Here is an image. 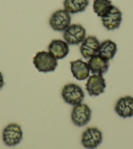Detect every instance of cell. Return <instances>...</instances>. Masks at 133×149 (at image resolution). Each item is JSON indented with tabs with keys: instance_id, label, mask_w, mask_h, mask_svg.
Listing matches in <instances>:
<instances>
[{
	"instance_id": "obj_1",
	"label": "cell",
	"mask_w": 133,
	"mask_h": 149,
	"mask_svg": "<svg viewBox=\"0 0 133 149\" xmlns=\"http://www.w3.org/2000/svg\"><path fill=\"white\" fill-rule=\"evenodd\" d=\"M33 63L37 70L41 73L53 72L57 67V60L49 52L39 51L33 57Z\"/></svg>"
},
{
	"instance_id": "obj_2",
	"label": "cell",
	"mask_w": 133,
	"mask_h": 149,
	"mask_svg": "<svg viewBox=\"0 0 133 149\" xmlns=\"http://www.w3.org/2000/svg\"><path fill=\"white\" fill-rule=\"evenodd\" d=\"M62 96L66 103L75 106L82 103L84 100L85 94L83 89L78 84L69 83L63 86Z\"/></svg>"
},
{
	"instance_id": "obj_3",
	"label": "cell",
	"mask_w": 133,
	"mask_h": 149,
	"mask_svg": "<svg viewBox=\"0 0 133 149\" xmlns=\"http://www.w3.org/2000/svg\"><path fill=\"white\" fill-rule=\"evenodd\" d=\"M23 139L22 127L17 123H10L4 127L2 132V140L4 144L9 147L20 144Z\"/></svg>"
},
{
	"instance_id": "obj_4",
	"label": "cell",
	"mask_w": 133,
	"mask_h": 149,
	"mask_svg": "<svg viewBox=\"0 0 133 149\" xmlns=\"http://www.w3.org/2000/svg\"><path fill=\"white\" fill-rule=\"evenodd\" d=\"M103 133L97 127H89L82 133L81 143L86 149H96L102 143Z\"/></svg>"
},
{
	"instance_id": "obj_5",
	"label": "cell",
	"mask_w": 133,
	"mask_h": 149,
	"mask_svg": "<svg viewBox=\"0 0 133 149\" xmlns=\"http://www.w3.org/2000/svg\"><path fill=\"white\" fill-rule=\"evenodd\" d=\"M63 36L69 45H78L86 37V30L80 24H73L63 31Z\"/></svg>"
},
{
	"instance_id": "obj_6",
	"label": "cell",
	"mask_w": 133,
	"mask_h": 149,
	"mask_svg": "<svg viewBox=\"0 0 133 149\" xmlns=\"http://www.w3.org/2000/svg\"><path fill=\"white\" fill-rule=\"evenodd\" d=\"M92 111L86 103H80L74 106L71 111V120L75 126L83 127L91 118Z\"/></svg>"
},
{
	"instance_id": "obj_7",
	"label": "cell",
	"mask_w": 133,
	"mask_h": 149,
	"mask_svg": "<svg viewBox=\"0 0 133 149\" xmlns=\"http://www.w3.org/2000/svg\"><path fill=\"white\" fill-rule=\"evenodd\" d=\"M71 23V16L64 9H58L52 13L49 19V25L53 30L64 31Z\"/></svg>"
},
{
	"instance_id": "obj_8",
	"label": "cell",
	"mask_w": 133,
	"mask_h": 149,
	"mask_svg": "<svg viewBox=\"0 0 133 149\" xmlns=\"http://www.w3.org/2000/svg\"><path fill=\"white\" fill-rule=\"evenodd\" d=\"M101 18L103 26L108 30L118 29L122 22V13L118 7L112 5Z\"/></svg>"
},
{
	"instance_id": "obj_9",
	"label": "cell",
	"mask_w": 133,
	"mask_h": 149,
	"mask_svg": "<svg viewBox=\"0 0 133 149\" xmlns=\"http://www.w3.org/2000/svg\"><path fill=\"white\" fill-rule=\"evenodd\" d=\"M106 83L105 78L100 74H93L87 79L86 89L89 96H99L105 92Z\"/></svg>"
},
{
	"instance_id": "obj_10",
	"label": "cell",
	"mask_w": 133,
	"mask_h": 149,
	"mask_svg": "<svg viewBox=\"0 0 133 149\" xmlns=\"http://www.w3.org/2000/svg\"><path fill=\"white\" fill-rule=\"evenodd\" d=\"M100 42L95 36H88L81 43L80 51L84 59H89L90 58L97 54Z\"/></svg>"
},
{
	"instance_id": "obj_11",
	"label": "cell",
	"mask_w": 133,
	"mask_h": 149,
	"mask_svg": "<svg viewBox=\"0 0 133 149\" xmlns=\"http://www.w3.org/2000/svg\"><path fill=\"white\" fill-rule=\"evenodd\" d=\"M114 110L121 118H131L133 116V97L130 95L120 97L117 101Z\"/></svg>"
},
{
	"instance_id": "obj_12",
	"label": "cell",
	"mask_w": 133,
	"mask_h": 149,
	"mask_svg": "<svg viewBox=\"0 0 133 149\" xmlns=\"http://www.w3.org/2000/svg\"><path fill=\"white\" fill-rule=\"evenodd\" d=\"M48 52L56 60L65 58L69 52L68 43L62 39H53L48 47Z\"/></svg>"
},
{
	"instance_id": "obj_13",
	"label": "cell",
	"mask_w": 133,
	"mask_h": 149,
	"mask_svg": "<svg viewBox=\"0 0 133 149\" xmlns=\"http://www.w3.org/2000/svg\"><path fill=\"white\" fill-rule=\"evenodd\" d=\"M87 64L90 71L93 74H100V75H103L104 74L107 73L110 67L109 61L100 56L99 54H96L90 58Z\"/></svg>"
},
{
	"instance_id": "obj_14",
	"label": "cell",
	"mask_w": 133,
	"mask_h": 149,
	"mask_svg": "<svg viewBox=\"0 0 133 149\" xmlns=\"http://www.w3.org/2000/svg\"><path fill=\"white\" fill-rule=\"evenodd\" d=\"M71 71L73 77L78 81H84L89 77L90 70L88 64L81 59L70 62Z\"/></svg>"
},
{
	"instance_id": "obj_15",
	"label": "cell",
	"mask_w": 133,
	"mask_h": 149,
	"mask_svg": "<svg viewBox=\"0 0 133 149\" xmlns=\"http://www.w3.org/2000/svg\"><path fill=\"white\" fill-rule=\"evenodd\" d=\"M118 50V47L115 42L111 39H106L100 42L97 54L106 60H112L115 56Z\"/></svg>"
},
{
	"instance_id": "obj_16",
	"label": "cell",
	"mask_w": 133,
	"mask_h": 149,
	"mask_svg": "<svg viewBox=\"0 0 133 149\" xmlns=\"http://www.w3.org/2000/svg\"><path fill=\"white\" fill-rule=\"evenodd\" d=\"M89 4V0H64L63 7L70 14L84 12Z\"/></svg>"
},
{
	"instance_id": "obj_17",
	"label": "cell",
	"mask_w": 133,
	"mask_h": 149,
	"mask_svg": "<svg viewBox=\"0 0 133 149\" xmlns=\"http://www.w3.org/2000/svg\"><path fill=\"white\" fill-rule=\"evenodd\" d=\"M112 5L111 0H94L93 3V9L97 17L101 18Z\"/></svg>"
},
{
	"instance_id": "obj_18",
	"label": "cell",
	"mask_w": 133,
	"mask_h": 149,
	"mask_svg": "<svg viewBox=\"0 0 133 149\" xmlns=\"http://www.w3.org/2000/svg\"><path fill=\"white\" fill-rule=\"evenodd\" d=\"M5 86V81H4V77L2 73L0 71V90L3 88V87Z\"/></svg>"
}]
</instances>
